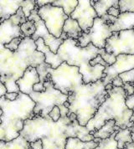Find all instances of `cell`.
Masks as SVG:
<instances>
[{
    "mask_svg": "<svg viewBox=\"0 0 134 149\" xmlns=\"http://www.w3.org/2000/svg\"><path fill=\"white\" fill-rule=\"evenodd\" d=\"M45 62V55L37 50L32 38L25 37L17 51L12 52L0 45V81L4 84L8 93H19L17 81L23 77L29 67L36 68Z\"/></svg>",
    "mask_w": 134,
    "mask_h": 149,
    "instance_id": "7a4b0ae2",
    "label": "cell"
},
{
    "mask_svg": "<svg viewBox=\"0 0 134 149\" xmlns=\"http://www.w3.org/2000/svg\"><path fill=\"white\" fill-rule=\"evenodd\" d=\"M107 95L102 81L83 84L73 94L68 95L67 102L70 103V107L67 116L75 114L80 126L87 127L105 102Z\"/></svg>",
    "mask_w": 134,
    "mask_h": 149,
    "instance_id": "8992f818",
    "label": "cell"
},
{
    "mask_svg": "<svg viewBox=\"0 0 134 149\" xmlns=\"http://www.w3.org/2000/svg\"><path fill=\"white\" fill-rule=\"evenodd\" d=\"M36 103L29 95L20 92L15 101L0 97V141L11 142L18 138L24 130V122L35 116Z\"/></svg>",
    "mask_w": 134,
    "mask_h": 149,
    "instance_id": "3957f363",
    "label": "cell"
},
{
    "mask_svg": "<svg viewBox=\"0 0 134 149\" xmlns=\"http://www.w3.org/2000/svg\"><path fill=\"white\" fill-rule=\"evenodd\" d=\"M20 27L24 37L31 38L36 32V26L34 21L28 20L26 23L23 24Z\"/></svg>",
    "mask_w": 134,
    "mask_h": 149,
    "instance_id": "4316f807",
    "label": "cell"
},
{
    "mask_svg": "<svg viewBox=\"0 0 134 149\" xmlns=\"http://www.w3.org/2000/svg\"><path fill=\"white\" fill-rule=\"evenodd\" d=\"M0 149H33L30 142L20 135L18 138L11 142L0 141Z\"/></svg>",
    "mask_w": 134,
    "mask_h": 149,
    "instance_id": "603a6c76",
    "label": "cell"
},
{
    "mask_svg": "<svg viewBox=\"0 0 134 149\" xmlns=\"http://www.w3.org/2000/svg\"><path fill=\"white\" fill-rule=\"evenodd\" d=\"M33 90L34 92H44V91H45L46 88L45 86V83L39 82L34 86Z\"/></svg>",
    "mask_w": 134,
    "mask_h": 149,
    "instance_id": "f35d334b",
    "label": "cell"
},
{
    "mask_svg": "<svg viewBox=\"0 0 134 149\" xmlns=\"http://www.w3.org/2000/svg\"><path fill=\"white\" fill-rule=\"evenodd\" d=\"M17 38H23V39L25 38L21 30L20 25H17L16 24H14L10 19L1 23L0 45H8L13 40Z\"/></svg>",
    "mask_w": 134,
    "mask_h": 149,
    "instance_id": "9a60e30c",
    "label": "cell"
},
{
    "mask_svg": "<svg viewBox=\"0 0 134 149\" xmlns=\"http://www.w3.org/2000/svg\"><path fill=\"white\" fill-rule=\"evenodd\" d=\"M22 40H23V38H17V39H14V40H13L9 44L5 45L4 47L6 48V49H9V50L12 51V52H15V51L18 50V49L20 47V44H21Z\"/></svg>",
    "mask_w": 134,
    "mask_h": 149,
    "instance_id": "d6a6232c",
    "label": "cell"
},
{
    "mask_svg": "<svg viewBox=\"0 0 134 149\" xmlns=\"http://www.w3.org/2000/svg\"><path fill=\"white\" fill-rule=\"evenodd\" d=\"M112 34L110 26L105 24L101 18L97 17L94 21L93 26L90 29V32L88 34L83 32L80 34L78 39V44L81 48L87 47L91 43L94 46L100 49H105L107 40L112 37Z\"/></svg>",
    "mask_w": 134,
    "mask_h": 149,
    "instance_id": "30bf717a",
    "label": "cell"
},
{
    "mask_svg": "<svg viewBox=\"0 0 134 149\" xmlns=\"http://www.w3.org/2000/svg\"><path fill=\"white\" fill-rule=\"evenodd\" d=\"M7 93H8V91H7L6 86H4L3 83L0 82V97L4 96Z\"/></svg>",
    "mask_w": 134,
    "mask_h": 149,
    "instance_id": "ee69618b",
    "label": "cell"
},
{
    "mask_svg": "<svg viewBox=\"0 0 134 149\" xmlns=\"http://www.w3.org/2000/svg\"><path fill=\"white\" fill-rule=\"evenodd\" d=\"M133 30H134V28H133Z\"/></svg>",
    "mask_w": 134,
    "mask_h": 149,
    "instance_id": "681fc988",
    "label": "cell"
},
{
    "mask_svg": "<svg viewBox=\"0 0 134 149\" xmlns=\"http://www.w3.org/2000/svg\"><path fill=\"white\" fill-rule=\"evenodd\" d=\"M39 82H40V75L37 72L36 68L29 67L23 77L17 81V85L19 86L22 93L30 95L34 91V86Z\"/></svg>",
    "mask_w": 134,
    "mask_h": 149,
    "instance_id": "2e32d148",
    "label": "cell"
},
{
    "mask_svg": "<svg viewBox=\"0 0 134 149\" xmlns=\"http://www.w3.org/2000/svg\"><path fill=\"white\" fill-rule=\"evenodd\" d=\"M127 95L123 87H114L107 91L106 100L98 109L93 118L87 123V129L91 132L100 130L110 120L116 122V126L121 129L133 128L134 122L131 121L133 111L126 105Z\"/></svg>",
    "mask_w": 134,
    "mask_h": 149,
    "instance_id": "5b68a950",
    "label": "cell"
},
{
    "mask_svg": "<svg viewBox=\"0 0 134 149\" xmlns=\"http://www.w3.org/2000/svg\"><path fill=\"white\" fill-rule=\"evenodd\" d=\"M63 33L66 34L69 39L78 40L80 34L83 33V30L80 28L79 23L70 16L65 23V25L63 28Z\"/></svg>",
    "mask_w": 134,
    "mask_h": 149,
    "instance_id": "44dd1931",
    "label": "cell"
},
{
    "mask_svg": "<svg viewBox=\"0 0 134 149\" xmlns=\"http://www.w3.org/2000/svg\"><path fill=\"white\" fill-rule=\"evenodd\" d=\"M99 54L101 56V58L106 61V63H107L109 66L110 65H112L114 63H116V61H117V57L114 54L107 53L105 49H100V54Z\"/></svg>",
    "mask_w": 134,
    "mask_h": 149,
    "instance_id": "4dcf8cb0",
    "label": "cell"
},
{
    "mask_svg": "<svg viewBox=\"0 0 134 149\" xmlns=\"http://www.w3.org/2000/svg\"><path fill=\"white\" fill-rule=\"evenodd\" d=\"M107 14L111 15V16H113L115 18H118L119 15L121 14V11L119 8H116V7H112L107 12Z\"/></svg>",
    "mask_w": 134,
    "mask_h": 149,
    "instance_id": "74e56055",
    "label": "cell"
},
{
    "mask_svg": "<svg viewBox=\"0 0 134 149\" xmlns=\"http://www.w3.org/2000/svg\"><path fill=\"white\" fill-rule=\"evenodd\" d=\"M31 147L33 148V149H43L42 147V141L41 140H38L36 142H31Z\"/></svg>",
    "mask_w": 134,
    "mask_h": 149,
    "instance_id": "7bdbcfd3",
    "label": "cell"
},
{
    "mask_svg": "<svg viewBox=\"0 0 134 149\" xmlns=\"http://www.w3.org/2000/svg\"><path fill=\"white\" fill-rule=\"evenodd\" d=\"M90 64H91V65H103V66H105V67H107V66H109L108 65H107V63H106V61H104L102 58H101V56H100V54H98L94 60L90 62Z\"/></svg>",
    "mask_w": 134,
    "mask_h": 149,
    "instance_id": "e575fe53",
    "label": "cell"
},
{
    "mask_svg": "<svg viewBox=\"0 0 134 149\" xmlns=\"http://www.w3.org/2000/svg\"><path fill=\"white\" fill-rule=\"evenodd\" d=\"M45 91L44 92H34L33 91L29 96L36 103L34 110V115H39L43 117H48L50 112L53 110L54 107H59L61 112V117L67 116L69 113V109L65 107V103L68 100V95L63 94L61 91L56 90L50 74H49L47 81L45 82Z\"/></svg>",
    "mask_w": 134,
    "mask_h": 149,
    "instance_id": "52a82bcc",
    "label": "cell"
},
{
    "mask_svg": "<svg viewBox=\"0 0 134 149\" xmlns=\"http://www.w3.org/2000/svg\"><path fill=\"white\" fill-rule=\"evenodd\" d=\"M79 3L70 17L76 20L84 33L88 34L92 28L94 21L98 17L94 7L91 3V0H78Z\"/></svg>",
    "mask_w": 134,
    "mask_h": 149,
    "instance_id": "4fadbf2b",
    "label": "cell"
},
{
    "mask_svg": "<svg viewBox=\"0 0 134 149\" xmlns=\"http://www.w3.org/2000/svg\"><path fill=\"white\" fill-rule=\"evenodd\" d=\"M105 49L116 57L120 54L134 55V30L114 32L107 40Z\"/></svg>",
    "mask_w": 134,
    "mask_h": 149,
    "instance_id": "8fae6325",
    "label": "cell"
},
{
    "mask_svg": "<svg viewBox=\"0 0 134 149\" xmlns=\"http://www.w3.org/2000/svg\"><path fill=\"white\" fill-rule=\"evenodd\" d=\"M119 8L121 13H124V12L134 13V0H120Z\"/></svg>",
    "mask_w": 134,
    "mask_h": 149,
    "instance_id": "f546056e",
    "label": "cell"
},
{
    "mask_svg": "<svg viewBox=\"0 0 134 149\" xmlns=\"http://www.w3.org/2000/svg\"><path fill=\"white\" fill-rule=\"evenodd\" d=\"M38 14L45 22L49 32L55 38H60L63 34V28L69 16L62 8L48 4L39 8Z\"/></svg>",
    "mask_w": 134,
    "mask_h": 149,
    "instance_id": "9c48e42d",
    "label": "cell"
},
{
    "mask_svg": "<svg viewBox=\"0 0 134 149\" xmlns=\"http://www.w3.org/2000/svg\"><path fill=\"white\" fill-rule=\"evenodd\" d=\"M91 3L95 8L97 16L99 18H101L104 15L107 14L108 10L112 7L119 8L118 0H98V1L91 0Z\"/></svg>",
    "mask_w": 134,
    "mask_h": 149,
    "instance_id": "ffe728a7",
    "label": "cell"
},
{
    "mask_svg": "<svg viewBox=\"0 0 134 149\" xmlns=\"http://www.w3.org/2000/svg\"><path fill=\"white\" fill-rule=\"evenodd\" d=\"M36 45H37V50L42 52L45 55V63L50 65L52 69L55 70L60 66L64 61L60 59L57 54H54L51 51V49L47 46L43 39H39L35 41Z\"/></svg>",
    "mask_w": 134,
    "mask_h": 149,
    "instance_id": "ac0fdd59",
    "label": "cell"
},
{
    "mask_svg": "<svg viewBox=\"0 0 134 149\" xmlns=\"http://www.w3.org/2000/svg\"><path fill=\"white\" fill-rule=\"evenodd\" d=\"M39 8H40L37 5V8L31 13V15L28 19V20L34 21L36 26V32L31 38L34 41H36L40 38L43 39L45 45L51 49V51L54 54H57L59 49L65 40L62 38H55L49 32L45 22L41 19V18L38 14Z\"/></svg>",
    "mask_w": 134,
    "mask_h": 149,
    "instance_id": "7c38bea8",
    "label": "cell"
},
{
    "mask_svg": "<svg viewBox=\"0 0 134 149\" xmlns=\"http://www.w3.org/2000/svg\"><path fill=\"white\" fill-rule=\"evenodd\" d=\"M117 132L118 131H117L113 135L107 139H100L98 147L95 149H119L117 147V142L115 139Z\"/></svg>",
    "mask_w": 134,
    "mask_h": 149,
    "instance_id": "484cf974",
    "label": "cell"
},
{
    "mask_svg": "<svg viewBox=\"0 0 134 149\" xmlns=\"http://www.w3.org/2000/svg\"><path fill=\"white\" fill-rule=\"evenodd\" d=\"M133 112H134V110H133Z\"/></svg>",
    "mask_w": 134,
    "mask_h": 149,
    "instance_id": "c3c4849f",
    "label": "cell"
},
{
    "mask_svg": "<svg viewBox=\"0 0 134 149\" xmlns=\"http://www.w3.org/2000/svg\"><path fill=\"white\" fill-rule=\"evenodd\" d=\"M113 88H114V86H113V85H112V83H109L108 85L105 86V89H106V91H112Z\"/></svg>",
    "mask_w": 134,
    "mask_h": 149,
    "instance_id": "bcb514c9",
    "label": "cell"
},
{
    "mask_svg": "<svg viewBox=\"0 0 134 149\" xmlns=\"http://www.w3.org/2000/svg\"><path fill=\"white\" fill-rule=\"evenodd\" d=\"M133 137V143H127L124 149H134V132H132Z\"/></svg>",
    "mask_w": 134,
    "mask_h": 149,
    "instance_id": "f6af8a7d",
    "label": "cell"
},
{
    "mask_svg": "<svg viewBox=\"0 0 134 149\" xmlns=\"http://www.w3.org/2000/svg\"><path fill=\"white\" fill-rule=\"evenodd\" d=\"M134 69V55L131 54H120L117 56V61L112 65L107 66L104 70L107 76L102 79L104 86L112 83L114 79L119 74L129 71Z\"/></svg>",
    "mask_w": 134,
    "mask_h": 149,
    "instance_id": "5bb4252c",
    "label": "cell"
},
{
    "mask_svg": "<svg viewBox=\"0 0 134 149\" xmlns=\"http://www.w3.org/2000/svg\"><path fill=\"white\" fill-rule=\"evenodd\" d=\"M100 54V49L90 44L87 47L79 46L78 40L67 39L64 41L58 50V56L69 65L80 68L84 84L96 83L102 81L107 74H104L106 67L101 65H91L90 62Z\"/></svg>",
    "mask_w": 134,
    "mask_h": 149,
    "instance_id": "277c9868",
    "label": "cell"
},
{
    "mask_svg": "<svg viewBox=\"0 0 134 149\" xmlns=\"http://www.w3.org/2000/svg\"><path fill=\"white\" fill-rule=\"evenodd\" d=\"M19 96V93H14V92H12V93H7L6 95H4V97L6 98L7 100H9L11 102L13 101H15Z\"/></svg>",
    "mask_w": 134,
    "mask_h": 149,
    "instance_id": "b9f144b4",
    "label": "cell"
},
{
    "mask_svg": "<svg viewBox=\"0 0 134 149\" xmlns=\"http://www.w3.org/2000/svg\"><path fill=\"white\" fill-rule=\"evenodd\" d=\"M119 76L121 77V79L122 80L124 84H126V83H134V69L119 74Z\"/></svg>",
    "mask_w": 134,
    "mask_h": 149,
    "instance_id": "1f68e13d",
    "label": "cell"
},
{
    "mask_svg": "<svg viewBox=\"0 0 134 149\" xmlns=\"http://www.w3.org/2000/svg\"><path fill=\"white\" fill-rule=\"evenodd\" d=\"M36 8H37V3H36L35 0H26V1H24L22 9H23V11H24V13L25 14L27 19L29 18V16L31 15V13L33 12Z\"/></svg>",
    "mask_w": 134,
    "mask_h": 149,
    "instance_id": "f1b7e54d",
    "label": "cell"
},
{
    "mask_svg": "<svg viewBox=\"0 0 134 149\" xmlns=\"http://www.w3.org/2000/svg\"><path fill=\"white\" fill-rule=\"evenodd\" d=\"M24 1H0V23H3L16 14L18 10L23 6Z\"/></svg>",
    "mask_w": 134,
    "mask_h": 149,
    "instance_id": "d6986e66",
    "label": "cell"
},
{
    "mask_svg": "<svg viewBox=\"0 0 134 149\" xmlns=\"http://www.w3.org/2000/svg\"><path fill=\"white\" fill-rule=\"evenodd\" d=\"M50 67V65H48L45 62L42 63L41 65H38L36 67L37 72L40 75V82L45 83L47 81V78H48V75H49V68Z\"/></svg>",
    "mask_w": 134,
    "mask_h": 149,
    "instance_id": "83f0119b",
    "label": "cell"
},
{
    "mask_svg": "<svg viewBox=\"0 0 134 149\" xmlns=\"http://www.w3.org/2000/svg\"><path fill=\"white\" fill-rule=\"evenodd\" d=\"M123 89H124L127 96H131V95H134L133 83H126V84H124Z\"/></svg>",
    "mask_w": 134,
    "mask_h": 149,
    "instance_id": "d590c367",
    "label": "cell"
},
{
    "mask_svg": "<svg viewBox=\"0 0 134 149\" xmlns=\"http://www.w3.org/2000/svg\"><path fill=\"white\" fill-rule=\"evenodd\" d=\"M49 74L54 88L67 95H71L80 87L84 82L82 74L80 73V68L69 65L64 62L55 70L49 68Z\"/></svg>",
    "mask_w": 134,
    "mask_h": 149,
    "instance_id": "ba28073f",
    "label": "cell"
},
{
    "mask_svg": "<svg viewBox=\"0 0 134 149\" xmlns=\"http://www.w3.org/2000/svg\"><path fill=\"white\" fill-rule=\"evenodd\" d=\"M54 0H36V3L39 6V8L45 6L48 4H52L53 3Z\"/></svg>",
    "mask_w": 134,
    "mask_h": 149,
    "instance_id": "60d3db41",
    "label": "cell"
},
{
    "mask_svg": "<svg viewBox=\"0 0 134 149\" xmlns=\"http://www.w3.org/2000/svg\"><path fill=\"white\" fill-rule=\"evenodd\" d=\"M121 130L120 127L116 126V122L114 120L107 121L103 127L96 132H91V134L94 136L95 138H100V139H107L113 135L117 131Z\"/></svg>",
    "mask_w": 134,
    "mask_h": 149,
    "instance_id": "7402d4cb",
    "label": "cell"
},
{
    "mask_svg": "<svg viewBox=\"0 0 134 149\" xmlns=\"http://www.w3.org/2000/svg\"><path fill=\"white\" fill-rule=\"evenodd\" d=\"M114 87H123L124 83L122 81V80L121 79L120 76H117L114 79L113 81H112Z\"/></svg>",
    "mask_w": 134,
    "mask_h": 149,
    "instance_id": "ab89813d",
    "label": "cell"
},
{
    "mask_svg": "<svg viewBox=\"0 0 134 149\" xmlns=\"http://www.w3.org/2000/svg\"><path fill=\"white\" fill-rule=\"evenodd\" d=\"M101 19H102V20L105 22V24H107V25L112 24L114 22L117 20V18H115L113 16H111V15H109V14L104 15L103 17H101Z\"/></svg>",
    "mask_w": 134,
    "mask_h": 149,
    "instance_id": "8d00e7d4",
    "label": "cell"
},
{
    "mask_svg": "<svg viewBox=\"0 0 134 149\" xmlns=\"http://www.w3.org/2000/svg\"><path fill=\"white\" fill-rule=\"evenodd\" d=\"M20 135L30 143L41 140L43 149H66L70 137H77L82 142L95 140L87 127L80 126L75 114L61 117L56 122L50 116L36 115L24 122Z\"/></svg>",
    "mask_w": 134,
    "mask_h": 149,
    "instance_id": "6da1fadb",
    "label": "cell"
},
{
    "mask_svg": "<svg viewBox=\"0 0 134 149\" xmlns=\"http://www.w3.org/2000/svg\"><path fill=\"white\" fill-rule=\"evenodd\" d=\"M49 116L53 120L54 122H58L61 118V112H60V109L59 107H54L53 110L50 112Z\"/></svg>",
    "mask_w": 134,
    "mask_h": 149,
    "instance_id": "836d02e7",
    "label": "cell"
},
{
    "mask_svg": "<svg viewBox=\"0 0 134 149\" xmlns=\"http://www.w3.org/2000/svg\"><path fill=\"white\" fill-rule=\"evenodd\" d=\"M111 31L120 32L123 30H131L134 28V13L132 12H124L121 13L117 20L112 24L109 25Z\"/></svg>",
    "mask_w": 134,
    "mask_h": 149,
    "instance_id": "e0dca14e",
    "label": "cell"
},
{
    "mask_svg": "<svg viewBox=\"0 0 134 149\" xmlns=\"http://www.w3.org/2000/svg\"><path fill=\"white\" fill-rule=\"evenodd\" d=\"M116 141L117 142V147L119 149H124L127 143H133L132 131L130 128L121 129L117 132L115 136Z\"/></svg>",
    "mask_w": 134,
    "mask_h": 149,
    "instance_id": "cb8c5ba5",
    "label": "cell"
},
{
    "mask_svg": "<svg viewBox=\"0 0 134 149\" xmlns=\"http://www.w3.org/2000/svg\"><path fill=\"white\" fill-rule=\"evenodd\" d=\"M131 121L134 122V113H133V116H132V118H131ZM130 129H131L132 132H134V127H133V128H130Z\"/></svg>",
    "mask_w": 134,
    "mask_h": 149,
    "instance_id": "7dc6e473",
    "label": "cell"
},
{
    "mask_svg": "<svg viewBox=\"0 0 134 149\" xmlns=\"http://www.w3.org/2000/svg\"><path fill=\"white\" fill-rule=\"evenodd\" d=\"M79 1L78 0H72V1H67V0H54L52 5L55 7L62 8L65 11V13L70 17L71 14L75 11V9L78 6Z\"/></svg>",
    "mask_w": 134,
    "mask_h": 149,
    "instance_id": "d4e9b609",
    "label": "cell"
}]
</instances>
